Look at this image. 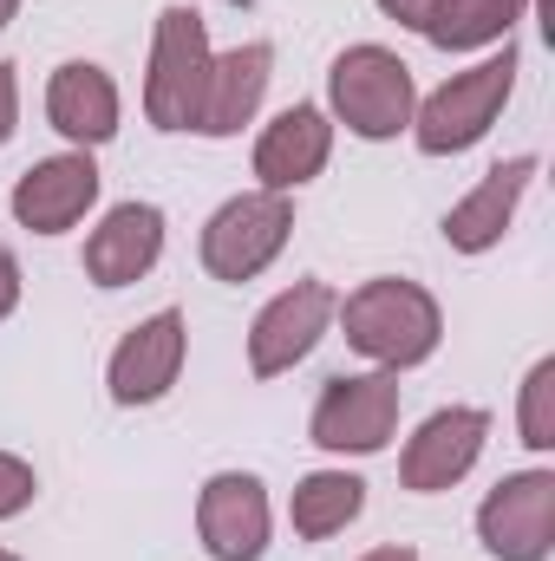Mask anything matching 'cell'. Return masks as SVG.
<instances>
[{"mask_svg":"<svg viewBox=\"0 0 555 561\" xmlns=\"http://www.w3.org/2000/svg\"><path fill=\"white\" fill-rule=\"evenodd\" d=\"M333 320L347 327V346L366 353L380 373H412V366H424V359L438 353V340H444V307H438V294L418 287V280H406V275L360 280V287L333 307Z\"/></svg>","mask_w":555,"mask_h":561,"instance_id":"obj_1","label":"cell"},{"mask_svg":"<svg viewBox=\"0 0 555 561\" xmlns=\"http://www.w3.org/2000/svg\"><path fill=\"white\" fill-rule=\"evenodd\" d=\"M320 112L366 144L399 138V131H412V112H418L412 66H406L393 46L360 39V46H347V53L327 66V105H320Z\"/></svg>","mask_w":555,"mask_h":561,"instance_id":"obj_2","label":"cell"},{"mask_svg":"<svg viewBox=\"0 0 555 561\" xmlns=\"http://www.w3.org/2000/svg\"><path fill=\"white\" fill-rule=\"evenodd\" d=\"M517 72H523V53H517V46H503V53H490V59L451 72L431 99H418L412 144L424 150V157H457V150L484 144L490 125L503 118L510 92H517Z\"/></svg>","mask_w":555,"mask_h":561,"instance_id":"obj_3","label":"cell"},{"mask_svg":"<svg viewBox=\"0 0 555 561\" xmlns=\"http://www.w3.org/2000/svg\"><path fill=\"white\" fill-rule=\"evenodd\" d=\"M209 79V26L196 7H163L150 33V72H144V118L157 131H196Z\"/></svg>","mask_w":555,"mask_h":561,"instance_id":"obj_4","label":"cell"},{"mask_svg":"<svg viewBox=\"0 0 555 561\" xmlns=\"http://www.w3.org/2000/svg\"><path fill=\"white\" fill-rule=\"evenodd\" d=\"M287 236H294V203L281 190H242L203 222V268L229 287H242V280L275 268Z\"/></svg>","mask_w":555,"mask_h":561,"instance_id":"obj_5","label":"cell"},{"mask_svg":"<svg viewBox=\"0 0 555 561\" xmlns=\"http://www.w3.org/2000/svg\"><path fill=\"white\" fill-rule=\"evenodd\" d=\"M399 431V373H340L320 386L307 437L327 457H380Z\"/></svg>","mask_w":555,"mask_h":561,"instance_id":"obj_6","label":"cell"},{"mask_svg":"<svg viewBox=\"0 0 555 561\" xmlns=\"http://www.w3.org/2000/svg\"><path fill=\"white\" fill-rule=\"evenodd\" d=\"M183 359H190V320H183V307H157L112 346V366H105L112 405L138 412V405L170 399V386L183 379Z\"/></svg>","mask_w":555,"mask_h":561,"instance_id":"obj_7","label":"cell"},{"mask_svg":"<svg viewBox=\"0 0 555 561\" xmlns=\"http://www.w3.org/2000/svg\"><path fill=\"white\" fill-rule=\"evenodd\" d=\"M477 542L497 561H550V549H555V470H510L477 503Z\"/></svg>","mask_w":555,"mask_h":561,"instance_id":"obj_8","label":"cell"},{"mask_svg":"<svg viewBox=\"0 0 555 561\" xmlns=\"http://www.w3.org/2000/svg\"><path fill=\"white\" fill-rule=\"evenodd\" d=\"M333 307H340V294H333L327 280H314V275L294 280V287H281L275 300L256 313V327H249V373H256V379L294 373V366L327 340Z\"/></svg>","mask_w":555,"mask_h":561,"instance_id":"obj_9","label":"cell"},{"mask_svg":"<svg viewBox=\"0 0 555 561\" xmlns=\"http://www.w3.org/2000/svg\"><path fill=\"white\" fill-rule=\"evenodd\" d=\"M196 536L209 561H262L275 536L269 483L256 470H216L196 496Z\"/></svg>","mask_w":555,"mask_h":561,"instance_id":"obj_10","label":"cell"},{"mask_svg":"<svg viewBox=\"0 0 555 561\" xmlns=\"http://www.w3.org/2000/svg\"><path fill=\"white\" fill-rule=\"evenodd\" d=\"M484 444H490V412H484V405H444V412H431V419L406 437V450H399V483H406L412 496L457 490V483L477 470Z\"/></svg>","mask_w":555,"mask_h":561,"instance_id":"obj_11","label":"cell"},{"mask_svg":"<svg viewBox=\"0 0 555 561\" xmlns=\"http://www.w3.org/2000/svg\"><path fill=\"white\" fill-rule=\"evenodd\" d=\"M99 190H105V176H99L92 150H59V157H39L33 170L13 176L7 209L33 236H66V229L86 222V209L99 203Z\"/></svg>","mask_w":555,"mask_h":561,"instance_id":"obj_12","label":"cell"},{"mask_svg":"<svg viewBox=\"0 0 555 561\" xmlns=\"http://www.w3.org/2000/svg\"><path fill=\"white\" fill-rule=\"evenodd\" d=\"M118 118H125V99H118V79L99 59L53 66V79H46V125L72 144V150L112 144L118 138Z\"/></svg>","mask_w":555,"mask_h":561,"instance_id":"obj_13","label":"cell"},{"mask_svg":"<svg viewBox=\"0 0 555 561\" xmlns=\"http://www.w3.org/2000/svg\"><path fill=\"white\" fill-rule=\"evenodd\" d=\"M269 79H275V46L269 39L209 53V79H203V105H196V138H236L262 112Z\"/></svg>","mask_w":555,"mask_h":561,"instance_id":"obj_14","label":"cell"},{"mask_svg":"<svg viewBox=\"0 0 555 561\" xmlns=\"http://www.w3.org/2000/svg\"><path fill=\"white\" fill-rule=\"evenodd\" d=\"M536 170H543L536 157H503V163H490V170L477 176V190L444 209V242H451L457 255H490V249L510 236L517 203L530 196Z\"/></svg>","mask_w":555,"mask_h":561,"instance_id":"obj_15","label":"cell"},{"mask_svg":"<svg viewBox=\"0 0 555 561\" xmlns=\"http://www.w3.org/2000/svg\"><path fill=\"white\" fill-rule=\"evenodd\" d=\"M327 157H333V118L320 105H287L256 138V190H281L287 196V190L314 183L327 170Z\"/></svg>","mask_w":555,"mask_h":561,"instance_id":"obj_16","label":"cell"},{"mask_svg":"<svg viewBox=\"0 0 555 561\" xmlns=\"http://www.w3.org/2000/svg\"><path fill=\"white\" fill-rule=\"evenodd\" d=\"M163 262V209L157 203H118L86 236V280L92 287H132Z\"/></svg>","mask_w":555,"mask_h":561,"instance_id":"obj_17","label":"cell"},{"mask_svg":"<svg viewBox=\"0 0 555 561\" xmlns=\"http://www.w3.org/2000/svg\"><path fill=\"white\" fill-rule=\"evenodd\" d=\"M523 13H530V0H438L418 33L438 53H477V46H510Z\"/></svg>","mask_w":555,"mask_h":561,"instance_id":"obj_18","label":"cell"},{"mask_svg":"<svg viewBox=\"0 0 555 561\" xmlns=\"http://www.w3.org/2000/svg\"><path fill=\"white\" fill-rule=\"evenodd\" d=\"M360 510H366V477H353V470H307L287 496V523L301 542L340 536L347 523H360Z\"/></svg>","mask_w":555,"mask_h":561,"instance_id":"obj_19","label":"cell"},{"mask_svg":"<svg viewBox=\"0 0 555 561\" xmlns=\"http://www.w3.org/2000/svg\"><path fill=\"white\" fill-rule=\"evenodd\" d=\"M517 431L530 450H555V359H536L523 379V405H517Z\"/></svg>","mask_w":555,"mask_h":561,"instance_id":"obj_20","label":"cell"},{"mask_svg":"<svg viewBox=\"0 0 555 561\" xmlns=\"http://www.w3.org/2000/svg\"><path fill=\"white\" fill-rule=\"evenodd\" d=\"M33 496H39L33 463H26V457H13V450H0V523H13L20 510H33Z\"/></svg>","mask_w":555,"mask_h":561,"instance_id":"obj_21","label":"cell"},{"mask_svg":"<svg viewBox=\"0 0 555 561\" xmlns=\"http://www.w3.org/2000/svg\"><path fill=\"white\" fill-rule=\"evenodd\" d=\"M13 131H20V66L0 59V150L13 144Z\"/></svg>","mask_w":555,"mask_h":561,"instance_id":"obj_22","label":"cell"},{"mask_svg":"<svg viewBox=\"0 0 555 561\" xmlns=\"http://www.w3.org/2000/svg\"><path fill=\"white\" fill-rule=\"evenodd\" d=\"M20 287H26V280H20V255L0 242V320H13V307H20Z\"/></svg>","mask_w":555,"mask_h":561,"instance_id":"obj_23","label":"cell"},{"mask_svg":"<svg viewBox=\"0 0 555 561\" xmlns=\"http://www.w3.org/2000/svg\"><path fill=\"white\" fill-rule=\"evenodd\" d=\"M431 7H438V0H380V13H386V20H399V26H424V13H431Z\"/></svg>","mask_w":555,"mask_h":561,"instance_id":"obj_24","label":"cell"},{"mask_svg":"<svg viewBox=\"0 0 555 561\" xmlns=\"http://www.w3.org/2000/svg\"><path fill=\"white\" fill-rule=\"evenodd\" d=\"M360 561H418V549H406V542H386V549H373V556Z\"/></svg>","mask_w":555,"mask_h":561,"instance_id":"obj_25","label":"cell"},{"mask_svg":"<svg viewBox=\"0 0 555 561\" xmlns=\"http://www.w3.org/2000/svg\"><path fill=\"white\" fill-rule=\"evenodd\" d=\"M13 13H20V0H0V33L13 26Z\"/></svg>","mask_w":555,"mask_h":561,"instance_id":"obj_26","label":"cell"},{"mask_svg":"<svg viewBox=\"0 0 555 561\" xmlns=\"http://www.w3.org/2000/svg\"><path fill=\"white\" fill-rule=\"evenodd\" d=\"M0 561H20V556H13V549H0Z\"/></svg>","mask_w":555,"mask_h":561,"instance_id":"obj_27","label":"cell"}]
</instances>
